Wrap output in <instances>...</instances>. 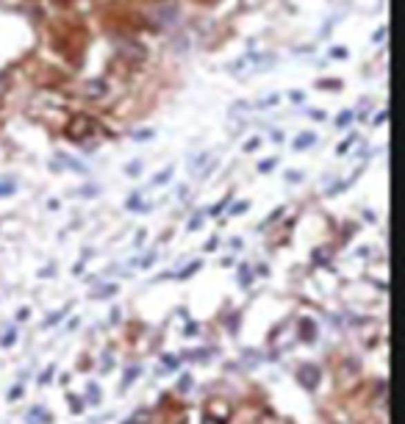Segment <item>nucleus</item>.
I'll use <instances>...</instances> for the list:
<instances>
[{"instance_id": "f257e3e1", "label": "nucleus", "mask_w": 405, "mask_h": 424, "mask_svg": "<svg viewBox=\"0 0 405 424\" xmlns=\"http://www.w3.org/2000/svg\"><path fill=\"white\" fill-rule=\"evenodd\" d=\"M270 61H275V56H270V53H250V56H245L242 61H234L231 70L239 73L242 67H258V64H270Z\"/></svg>"}, {"instance_id": "f03ea898", "label": "nucleus", "mask_w": 405, "mask_h": 424, "mask_svg": "<svg viewBox=\"0 0 405 424\" xmlns=\"http://www.w3.org/2000/svg\"><path fill=\"white\" fill-rule=\"evenodd\" d=\"M297 377H300V383H303V385H308V388H311V385H317L319 372H317L314 366H303V369L297 372Z\"/></svg>"}, {"instance_id": "6e6552de", "label": "nucleus", "mask_w": 405, "mask_h": 424, "mask_svg": "<svg viewBox=\"0 0 405 424\" xmlns=\"http://www.w3.org/2000/svg\"><path fill=\"white\" fill-rule=\"evenodd\" d=\"M150 136H153V131H150V128H147V131H136V133H133V139H136V142H139V139H150Z\"/></svg>"}, {"instance_id": "ddd939ff", "label": "nucleus", "mask_w": 405, "mask_h": 424, "mask_svg": "<svg viewBox=\"0 0 405 424\" xmlns=\"http://www.w3.org/2000/svg\"><path fill=\"white\" fill-rule=\"evenodd\" d=\"M386 117H388L386 111H383V114H377V117H375V125H380V122H386Z\"/></svg>"}, {"instance_id": "39448f33", "label": "nucleus", "mask_w": 405, "mask_h": 424, "mask_svg": "<svg viewBox=\"0 0 405 424\" xmlns=\"http://www.w3.org/2000/svg\"><path fill=\"white\" fill-rule=\"evenodd\" d=\"M12 191H15V183H12V180L0 183V197H6V194H12Z\"/></svg>"}, {"instance_id": "f8f14e48", "label": "nucleus", "mask_w": 405, "mask_h": 424, "mask_svg": "<svg viewBox=\"0 0 405 424\" xmlns=\"http://www.w3.org/2000/svg\"><path fill=\"white\" fill-rule=\"evenodd\" d=\"M139 169H142V164H139V161H133V164H131V166H128V175H136V172H139Z\"/></svg>"}, {"instance_id": "1a4fd4ad", "label": "nucleus", "mask_w": 405, "mask_h": 424, "mask_svg": "<svg viewBox=\"0 0 405 424\" xmlns=\"http://www.w3.org/2000/svg\"><path fill=\"white\" fill-rule=\"evenodd\" d=\"M330 56H333V59H344V56H347V50H344V48H336Z\"/></svg>"}, {"instance_id": "7ed1b4c3", "label": "nucleus", "mask_w": 405, "mask_h": 424, "mask_svg": "<svg viewBox=\"0 0 405 424\" xmlns=\"http://www.w3.org/2000/svg\"><path fill=\"white\" fill-rule=\"evenodd\" d=\"M314 142H317V136H314V133H300V136L294 139V150H308Z\"/></svg>"}, {"instance_id": "9d476101", "label": "nucleus", "mask_w": 405, "mask_h": 424, "mask_svg": "<svg viewBox=\"0 0 405 424\" xmlns=\"http://www.w3.org/2000/svg\"><path fill=\"white\" fill-rule=\"evenodd\" d=\"M289 97H292V100H294V103H303V100H305V95H303V92H292V95H289Z\"/></svg>"}, {"instance_id": "0eeeda50", "label": "nucleus", "mask_w": 405, "mask_h": 424, "mask_svg": "<svg viewBox=\"0 0 405 424\" xmlns=\"http://www.w3.org/2000/svg\"><path fill=\"white\" fill-rule=\"evenodd\" d=\"M350 117H352V114H350V111H344V114L336 119V125H339V128H347V125H350Z\"/></svg>"}, {"instance_id": "423d86ee", "label": "nucleus", "mask_w": 405, "mask_h": 424, "mask_svg": "<svg viewBox=\"0 0 405 424\" xmlns=\"http://www.w3.org/2000/svg\"><path fill=\"white\" fill-rule=\"evenodd\" d=\"M275 164H278V158H267V161H261V164H258V169H261V172H270Z\"/></svg>"}, {"instance_id": "9b49d317", "label": "nucleus", "mask_w": 405, "mask_h": 424, "mask_svg": "<svg viewBox=\"0 0 405 424\" xmlns=\"http://www.w3.org/2000/svg\"><path fill=\"white\" fill-rule=\"evenodd\" d=\"M258 144H261V142H258V139H250V142H247V144H245V150H247V153H250V150H256V147H258Z\"/></svg>"}, {"instance_id": "20e7f679", "label": "nucleus", "mask_w": 405, "mask_h": 424, "mask_svg": "<svg viewBox=\"0 0 405 424\" xmlns=\"http://www.w3.org/2000/svg\"><path fill=\"white\" fill-rule=\"evenodd\" d=\"M169 177H172V166H169V169H164V172H158V175L153 177V183H156V186H161V183H167Z\"/></svg>"}]
</instances>
